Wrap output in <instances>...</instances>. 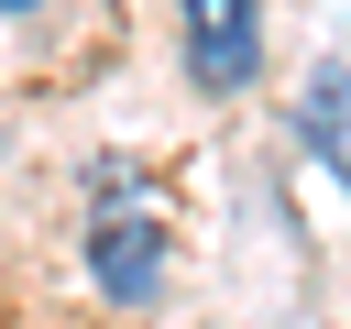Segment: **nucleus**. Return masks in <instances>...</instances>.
<instances>
[{"mask_svg": "<svg viewBox=\"0 0 351 329\" xmlns=\"http://www.w3.org/2000/svg\"><path fill=\"white\" fill-rule=\"evenodd\" d=\"M88 274H99V296H121V307H143L154 285H165V208H143L121 175H99V219H88Z\"/></svg>", "mask_w": 351, "mask_h": 329, "instance_id": "f257e3e1", "label": "nucleus"}, {"mask_svg": "<svg viewBox=\"0 0 351 329\" xmlns=\"http://www.w3.org/2000/svg\"><path fill=\"white\" fill-rule=\"evenodd\" d=\"M176 22H186V77L208 99L252 88V66H263V0H186Z\"/></svg>", "mask_w": 351, "mask_h": 329, "instance_id": "f03ea898", "label": "nucleus"}, {"mask_svg": "<svg viewBox=\"0 0 351 329\" xmlns=\"http://www.w3.org/2000/svg\"><path fill=\"white\" fill-rule=\"evenodd\" d=\"M0 11H33V0H0Z\"/></svg>", "mask_w": 351, "mask_h": 329, "instance_id": "7ed1b4c3", "label": "nucleus"}]
</instances>
